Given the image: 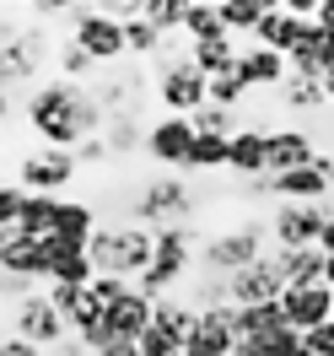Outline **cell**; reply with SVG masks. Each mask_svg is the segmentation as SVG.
Masks as SVG:
<instances>
[{
	"label": "cell",
	"instance_id": "36",
	"mask_svg": "<svg viewBox=\"0 0 334 356\" xmlns=\"http://www.w3.org/2000/svg\"><path fill=\"white\" fill-rule=\"evenodd\" d=\"M22 189H17V178H11V184H6V178H0V232H11V227H17V216H22Z\"/></svg>",
	"mask_w": 334,
	"mask_h": 356
},
{
	"label": "cell",
	"instance_id": "3",
	"mask_svg": "<svg viewBox=\"0 0 334 356\" xmlns=\"http://www.w3.org/2000/svg\"><path fill=\"white\" fill-rule=\"evenodd\" d=\"M259 254H269V222L265 216H243L232 227H216L200 238V259H194V275H216V281H232L237 270H248Z\"/></svg>",
	"mask_w": 334,
	"mask_h": 356
},
{
	"label": "cell",
	"instance_id": "1",
	"mask_svg": "<svg viewBox=\"0 0 334 356\" xmlns=\"http://www.w3.org/2000/svg\"><path fill=\"white\" fill-rule=\"evenodd\" d=\"M22 119L33 124L38 146H54V152H76L81 140L103 135V124H108L92 87H76V81H60V76H49L44 87L27 92Z\"/></svg>",
	"mask_w": 334,
	"mask_h": 356
},
{
	"label": "cell",
	"instance_id": "17",
	"mask_svg": "<svg viewBox=\"0 0 334 356\" xmlns=\"http://www.w3.org/2000/svg\"><path fill=\"white\" fill-rule=\"evenodd\" d=\"M92 254L81 243H65V238H54L49 232V281H60V286H81L87 291L92 286Z\"/></svg>",
	"mask_w": 334,
	"mask_h": 356
},
{
	"label": "cell",
	"instance_id": "39",
	"mask_svg": "<svg viewBox=\"0 0 334 356\" xmlns=\"http://www.w3.org/2000/svg\"><path fill=\"white\" fill-rule=\"evenodd\" d=\"M308 340V356H334V324H324V330H312L302 334Z\"/></svg>",
	"mask_w": 334,
	"mask_h": 356
},
{
	"label": "cell",
	"instance_id": "43",
	"mask_svg": "<svg viewBox=\"0 0 334 356\" xmlns=\"http://www.w3.org/2000/svg\"><path fill=\"white\" fill-rule=\"evenodd\" d=\"M103 356H140V351H135V346H124V340H113V346H108Z\"/></svg>",
	"mask_w": 334,
	"mask_h": 356
},
{
	"label": "cell",
	"instance_id": "45",
	"mask_svg": "<svg viewBox=\"0 0 334 356\" xmlns=\"http://www.w3.org/2000/svg\"><path fill=\"white\" fill-rule=\"evenodd\" d=\"M324 97H329V108H334V70L324 76Z\"/></svg>",
	"mask_w": 334,
	"mask_h": 356
},
{
	"label": "cell",
	"instance_id": "24",
	"mask_svg": "<svg viewBox=\"0 0 334 356\" xmlns=\"http://www.w3.org/2000/svg\"><path fill=\"white\" fill-rule=\"evenodd\" d=\"M253 44L275 49V54H291V44H297V17H291L286 6H265V17L253 27Z\"/></svg>",
	"mask_w": 334,
	"mask_h": 356
},
{
	"label": "cell",
	"instance_id": "8",
	"mask_svg": "<svg viewBox=\"0 0 334 356\" xmlns=\"http://www.w3.org/2000/svg\"><path fill=\"white\" fill-rule=\"evenodd\" d=\"M6 334H17V340L38 346V351H54L60 340H70L65 313L54 308L44 291H27L22 302H11V308H6Z\"/></svg>",
	"mask_w": 334,
	"mask_h": 356
},
{
	"label": "cell",
	"instance_id": "2",
	"mask_svg": "<svg viewBox=\"0 0 334 356\" xmlns=\"http://www.w3.org/2000/svg\"><path fill=\"white\" fill-rule=\"evenodd\" d=\"M124 222L162 232V227H200V184L189 173H162L151 168L124 189Z\"/></svg>",
	"mask_w": 334,
	"mask_h": 356
},
{
	"label": "cell",
	"instance_id": "12",
	"mask_svg": "<svg viewBox=\"0 0 334 356\" xmlns=\"http://www.w3.org/2000/svg\"><path fill=\"white\" fill-rule=\"evenodd\" d=\"M286 297V281H281V270L269 254H259L248 270H237L232 281H226V302L232 308H265V302H281Z\"/></svg>",
	"mask_w": 334,
	"mask_h": 356
},
{
	"label": "cell",
	"instance_id": "6",
	"mask_svg": "<svg viewBox=\"0 0 334 356\" xmlns=\"http://www.w3.org/2000/svg\"><path fill=\"white\" fill-rule=\"evenodd\" d=\"M151 87H156V103H162L167 113L189 119V113L205 108V92H210V81L194 70L189 44H183V38H167V44H162V54L151 60Z\"/></svg>",
	"mask_w": 334,
	"mask_h": 356
},
{
	"label": "cell",
	"instance_id": "29",
	"mask_svg": "<svg viewBox=\"0 0 334 356\" xmlns=\"http://www.w3.org/2000/svg\"><path fill=\"white\" fill-rule=\"evenodd\" d=\"M119 27H124V54H130V60H146V65H151L156 54H162V44H167V38L146 22V11L130 17V22H119Z\"/></svg>",
	"mask_w": 334,
	"mask_h": 356
},
{
	"label": "cell",
	"instance_id": "23",
	"mask_svg": "<svg viewBox=\"0 0 334 356\" xmlns=\"http://www.w3.org/2000/svg\"><path fill=\"white\" fill-rule=\"evenodd\" d=\"M281 330H291V324H286V308H281V302H265V308H237V340H253V346H265V340H275Z\"/></svg>",
	"mask_w": 334,
	"mask_h": 356
},
{
	"label": "cell",
	"instance_id": "7",
	"mask_svg": "<svg viewBox=\"0 0 334 356\" xmlns=\"http://www.w3.org/2000/svg\"><path fill=\"white\" fill-rule=\"evenodd\" d=\"M65 33L92 54V65H97V70L130 60V54H124V27H119V17H113L108 6H76L70 22H65Z\"/></svg>",
	"mask_w": 334,
	"mask_h": 356
},
{
	"label": "cell",
	"instance_id": "11",
	"mask_svg": "<svg viewBox=\"0 0 334 356\" xmlns=\"http://www.w3.org/2000/svg\"><path fill=\"white\" fill-rule=\"evenodd\" d=\"M269 248H318V232L329 222V211L324 205H269Z\"/></svg>",
	"mask_w": 334,
	"mask_h": 356
},
{
	"label": "cell",
	"instance_id": "37",
	"mask_svg": "<svg viewBox=\"0 0 334 356\" xmlns=\"http://www.w3.org/2000/svg\"><path fill=\"white\" fill-rule=\"evenodd\" d=\"M76 162H81V173H87V168H108V162H113L108 140H103V135H92V140H81V146H76Z\"/></svg>",
	"mask_w": 334,
	"mask_h": 356
},
{
	"label": "cell",
	"instance_id": "46",
	"mask_svg": "<svg viewBox=\"0 0 334 356\" xmlns=\"http://www.w3.org/2000/svg\"><path fill=\"white\" fill-rule=\"evenodd\" d=\"M6 238H11V232H0V248H6Z\"/></svg>",
	"mask_w": 334,
	"mask_h": 356
},
{
	"label": "cell",
	"instance_id": "26",
	"mask_svg": "<svg viewBox=\"0 0 334 356\" xmlns=\"http://www.w3.org/2000/svg\"><path fill=\"white\" fill-rule=\"evenodd\" d=\"M237 54H243V44H237V38L189 44V60H194V70H200L205 81H210V76H226V70H237Z\"/></svg>",
	"mask_w": 334,
	"mask_h": 356
},
{
	"label": "cell",
	"instance_id": "31",
	"mask_svg": "<svg viewBox=\"0 0 334 356\" xmlns=\"http://www.w3.org/2000/svg\"><path fill=\"white\" fill-rule=\"evenodd\" d=\"M183 173L194 178V173H226V140L222 135H194V152H189V168Z\"/></svg>",
	"mask_w": 334,
	"mask_h": 356
},
{
	"label": "cell",
	"instance_id": "13",
	"mask_svg": "<svg viewBox=\"0 0 334 356\" xmlns=\"http://www.w3.org/2000/svg\"><path fill=\"white\" fill-rule=\"evenodd\" d=\"M318 156V140H312L308 124H275L265 135V168L269 173H297Z\"/></svg>",
	"mask_w": 334,
	"mask_h": 356
},
{
	"label": "cell",
	"instance_id": "41",
	"mask_svg": "<svg viewBox=\"0 0 334 356\" xmlns=\"http://www.w3.org/2000/svg\"><path fill=\"white\" fill-rule=\"evenodd\" d=\"M312 22L324 27V33H334V0H318V17H312Z\"/></svg>",
	"mask_w": 334,
	"mask_h": 356
},
{
	"label": "cell",
	"instance_id": "27",
	"mask_svg": "<svg viewBox=\"0 0 334 356\" xmlns=\"http://www.w3.org/2000/svg\"><path fill=\"white\" fill-rule=\"evenodd\" d=\"M275 103L286 113H302V119H312V113L329 108V97H324V81H297V76H286V87L275 92Z\"/></svg>",
	"mask_w": 334,
	"mask_h": 356
},
{
	"label": "cell",
	"instance_id": "32",
	"mask_svg": "<svg viewBox=\"0 0 334 356\" xmlns=\"http://www.w3.org/2000/svg\"><path fill=\"white\" fill-rule=\"evenodd\" d=\"M216 17H222V27L232 33V38H237V33L253 38V27H259V17H265V0H222Z\"/></svg>",
	"mask_w": 334,
	"mask_h": 356
},
{
	"label": "cell",
	"instance_id": "21",
	"mask_svg": "<svg viewBox=\"0 0 334 356\" xmlns=\"http://www.w3.org/2000/svg\"><path fill=\"white\" fill-rule=\"evenodd\" d=\"M269 259L281 270L286 291L291 286H318V281H324V254H318V248H269Z\"/></svg>",
	"mask_w": 334,
	"mask_h": 356
},
{
	"label": "cell",
	"instance_id": "44",
	"mask_svg": "<svg viewBox=\"0 0 334 356\" xmlns=\"http://www.w3.org/2000/svg\"><path fill=\"white\" fill-rule=\"evenodd\" d=\"M324 286L334 291V254H324Z\"/></svg>",
	"mask_w": 334,
	"mask_h": 356
},
{
	"label": "cell",
	"instance_id": "20",
	"mask_svg": "<svg viewBox=\"0 0 334 356\" xmlns=\"http://www.w3.org/2000/svg\"><path fill=\"white\" fill-rule=\"evenodd\" d=\"M97 227H103V222H97V205H92V200H65V195L54 200V238L87 248Z\"/></svg>",
	"mask_w": 334,
	"mask_h": 356
},
{
	"label": "cell",
	"instance_id": "19",
	"mask_svg": "<svg viewBox=\"0 0 334 356\" xmlns=\"http://www.w3.org/2000/svg\"><path fill=\"white\" fill-rule=\"evenodd\" d=\"M226 173L237 178V184L269 173V168H265V130H248V124H243V130L226 140Z\"/></svg>",
	"mask_w": 334,
	"mask_h": 356
},
{
	"label": "cell",
	"instance_id": "42",
	"mask_svg": "<svg viewBox=\"0 0 334 356\" xmlns=\"http://www.w3.org/2000/svg\"><path fill=\"white\" fill-rule=\"evenodd\" d=\"M318 254H334V211H329V222H324V232H318Z\"/></svg>",
	"mask_w": 334,
	"mask_h": 356
},
{
	"label": "cell",
	"instance_id": "9",
	"mask_svg": "<svg viewBox=\"0 0 334 356\" xmlns=\"http://www.w3.org/2000/svg\"><path fill=\"white\" fill-rule=\"evenodd\" d=\"M76 178H81V162H76V152L33 146V152L17 156V189H22V195H65Z\"/></svg>",
	"mask_w": 334,
	"mask_h": 356
},
{
	"label": "cell",
	"instance_id": "34",
	"mask_svg": "<svg viewBox=\"0 0 334 356\" xmlns=\"http://www.w3.org/2000/svg\"><path fill=\"white\" fill-rule=\"evenodd\" d=\"M183 11H189L183 0H146V22H151L162 38H178L183 33Z\"/></svg>",
	"mask_w": 334,
	"mask_h": 356
},
{
	"label": "cell",
	"instance_id": "15",
	"mask_svg": "<svg viewBox=\"0 0 334 356\" xmlns=\"http://www.w3.org/2000/svg\"><path fill=\"white\" fill-rule=\"evenodd\" d=\"M0 275L11 281H27V286H44L49 281V238H6L0 248Z\"/></svg>",
	"mask_w": 334,
	"mask_h": 356
},
{
	"label": "cell",
	"instance_id": "35",
	"mask_svg": "<svg viewBox=\"0 0 334 356\" xmlns=\"http://www.w3.org/2000/svg\"><path fill=\"white\" fill-rule=\"evenodd\" d=\"M135 351H140V356H183V340H173L167 330H156V324H151V330L135 340Z\"/></svg>",
	"mask_w": 334,
	"mask_h": 356
},
{
	"label": "cell",
	"instance_id": "16",
	"mask_svg": "<svg viewBox=\"0 0 334 356\" xmlns=\"http://www.w3.org/2000/svg\"><path fill=\"white\" fill-rule=\"evenodd\" d=\"M237 76H243L248 92H281L291 70H286V54L259 49V44H243V54H237Z\"/></svg>",
	"mask_w": 334,
	"mask_h": 356
},
{
	"label": "cell",
	"instance_id": "14",
	"mask_svg": "<svg viewBox=\"0 0 334 356\" xmlns=\"http://www.w3.org/2000/svg\"><path fill=\"white\" fill-rule=\"evenodd\" d=\"M281 308H286V324L297 334H312V330H324V324H334V291L324 281L318 286H291L281 297Z\"/></svg>",
	"mask_w": 334,
	"mask_h": 356
},
{
	"label": "cell",
	"instance_id": "10",
	"mask_svg": "<svg viewBox=\"0 0 334 356\" xmlns=\"http://www.w3.org/2000/svg\"><path fill=\"white\" fill-rule=\"evenodd\" d=\"M189 152H194V124H189V119L162 113V119L146 124V146H140V156H146L151 168H162V173H183V168H189Z\"/></svg>",
	"mask_w": 334,
	"mask_h": 356
},
{
	"label": "cell",
	"instance_id": "25",
	"mask_svg": "<svg viewBox=\"0 0 334 356\" xmlns=\"http://www.w3.org/2000/svg\"><path fill=\"white\" fill-rule=\"evenodd\" d=\"M54 76L60 81H76V87H92V76H97V65H92V54L70 33H60V44H54Z\"/></svg>",
	"mask_w": 334,
	"mask_h": 356
},
{
	"label": "cell",
	"instance_id": "30",
	"mask_svg": "<svg viewBox=\"0 0 334 356\" xmlns=\"http://www.w3.org/2000/svg\"><path fill=\"white\" fill-rule=\"evenodd\" d=\"M183 44H216V38H232L222 27V17H216V6H189L183 11Z\"/></svg>",
	"mask_w": 334,
	"mask_h": 356
},
{
	"label": "cell",
	"instance_id": "38",
	"mask_svg": "<svg viewBox=\"0 0 334 356\" xmlns=\"http://www.w3.org/2000/svg\"><path fill=\"white\" fill-rule=\"evenodd\" d=\"M87 291L97 297V302H103V308H113V302L130 291V281H119V275H92V286H87Z\"/></svg>",
	"mask_w": 334,
	"mask_h": 356
},
{
	"label": "cell",
	"instance_id": "5",
	"mask_svg": "<svg viewBox=\"0 0 334 356\" xmlns=\"http://www.w3.org/2000/svg\"><path fill=\"white\" fill-rule=\"evenodd\" d=\"M194 259H200V227H162L156 232V254L146 265V275L135 281V291L151 297V302L178 297V286L194 275Z\"/></svg>",
	"mask_w": 334,
	"mask_h": 356
},
{
	"label": "cell",
	"instance_id": "40",
	"mask_svg": "<svg viewBox=\"0 0 334 356\" xmlns=\"http://www.w3.org/2000/svg\"><path fill=\"white\" fill-rule=\"evenodd\" d=\"M22 92H0V124H11V119H17V113H22Z\"/></svg>",
	"mask_w": 334,
	"mask_h": 356
},
{
	"label": "cell",
	"instance_id": "33",
	"mask_svg": "<svg viewBox=\"0 0 334 356\" xmlns=\"http://www.w3.org/2000/svg\"><path fill=\"white\" fill-rule=\"evenodd\" d=\"M189 124H194V135H222V140H232V135L243 130V113H232V108H216V103H205L200 113H189Z\"/></svg>",
	"mask_w": 334,
	"mask_h": 356
},
{
	"label": "cell",
	"instance_id": "22",
	"mask_svg": "<svg viewBox=\"0 0 334 356\" xmlns=\"http://www.w3.org/2000/svg\"><path fill=\"white\" fill-rule=\"evenodd\" d=\"M151 324L156 330H167L173 334V340H183V346H189V334L200 330V313H194V302H189V297H162V302H151Z\"/></svg>",
	"mask_w": 334,
	"mask_h": 356
},
{
	"label": "cell",
	"instance_id": "18",
	"mask_svg": "<svg viewBox=\"0 0 334 356\" xmlns=\"http://www.w3.org/2000/svg\"><path fill=\"white\" fill-rule=\"evenodd\" d=\"M103 330L113 334V340H124V346H135L140 334L151 330V297H140V291H124L119 302L108 308V318H103Z\"/></svg>",
	"mask_w": 334,
	"mask_h": 356
},
{
	"label": "cell",
	"instance_id": "28",
	"mask_svg": "<svg viewBox=\"0 0 334 356\" xmlns=\"http://www.w3.org/2000/svg\"><path fill=\"white\" fill-rule=\"evenodd\" d=\"M54 200L60 195H27L22 200V216H17V238H49L54 232Z\"/></svg>",
	"mask_w": 334,
	"mask_h": 356
},
{
	"label": "cell",
	"instance_id": "4",
	"mask_svg": "<svg viewBox=\"0 0 334 356\" xmlns=\"http://www.w3.org/2000/svg\"><path fill=\"white\" fill-rule=\"evenodd\" d=\"M92 270L97 275H119V281H140L146 275V265H151V254H156V232H146V227H135V222H103L97 232H92Z\"/></svg>",
	"mask_w": 334,
	"mask_h": 356
}]
</instances>
